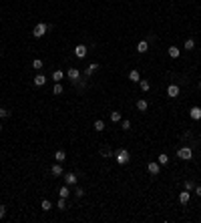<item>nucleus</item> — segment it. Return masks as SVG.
Instances as JSON below:
<instances>
[{
	"label": "nucleus",
	"mask_w": 201,
	"mask_h": 223,
	"mask_svg": "<svg viewBox=\"0 0 201 223\" xmlns=\"http://www.w3.org/2000/svg\"><path fill=\"white\" fill-rule=\"evenodd\" d=\"M115 159H117L119 165H127V163L131 161V153H129L127 149H119V151L115 153Z\"/></svg>",
	"instance_id": "f257e3e1"
},
{
	"label": "nucleus",
	"mask_w": 201,
	"mask_h": 223,
	"mask_svg": "<svg viewBox=\"0 0 201 223\" xmlns=\"http://www.w3.org/2000/svg\"><path fill=\"white\" fill-rule=\"evenodd\" d=\"M46 30H48V26H46V24H44V22H38V24L34 26V30H32L34 38H42V36L46 34Z\"/></svg>",
	"instance_id": "f03ea898"
},
{
	"label": "nucleus",
	"mask_w": 201,
	"mask_h": 223,
	"mask_svg": "<svg viewBox=\"0 0 201 223\" xmlns=\"http://www.w3.org/2000/svg\"><path fill=\"white\" fill-rule=\"evenodd\" d=\"M177 157H179V159H183V161H189V159L193 157V151H191L189 147H181L179 151H177Z\"/></svg>",
	"instance_id": "7ed1b4c3"
},
{
	"label": "nucleus",
	"mask_w": 201,
	"mask_h": 223,
	"mask_svg": "<svg viewBox=\"0 0 201 223\" xmlns=\"http://www.w3.org/2000/svg\"><path fill=\"white\" fill-rule=\"evenodd\" d=\"M74 56H79V58H85V56H87V46H85V44H79V46H74Z\"/></svg>",
	"instance_id": "20e7f679"
},
{
	"label": "nucleus",
	"mask_w": 201,
	"mask_h": 223,
	"mask_svg": "<svg viewBox=\"0 0 201 223\" xmlns=\"http://www.w3.org/2000/svg\"><path fill=\"white\" fill-rule=\"evenodd\" d=\"M179 87H177V85H169V88H167V95L171 97V99H175V97H179Z\"/></svg>",
	"instance_id": "39448f33"
},
{
	"label": "nucleus",
	"mask_w": 201,
	"mask_h": 223,
	"mask_svg": "<svg viewBox=\"0 0 201 223\" xmlns=\"http://www.w3.org/2000/svg\"><path fill=\"white\" fill-rule=\"evenodd\" d=\"M147 171L151 173V175H159V163H155V161H151L147 165Z\"/></svg>",
	"instance_id": "423d86ee"
},
{
	"label": "nucleus",
	"mask_w": 201,
	"mask_h": 223,
	"mask_svg": "<svg viewBox=\"0 0 201 223\" xmlns=\"http://www.w3.org/2000/svg\"><path fill=\"white\" fill-rule=\"evenodd\" d=\"M67 76L70 79V81H79V76H80V73H79V68H68V73H67Z\"/></svg>",
	"instance_id": "0eeeda50"
},
{
	"label": "nucleus",
	"mask_w": 201,
	"mask_h": 223,
	"mask_svg": "<svg viewBox=\"0 0 201 223\" xmlns=\"http://www.w3.org/2000/svg\"><path fill=\"white\" fill-rule=\"evenodd\" d=\"M189 115H191V119H195V121H199V119H201V109H199V107H191V111H189Z\"/></svg>",
	"instance_id": "6e6552de"
},
{
	"label": "nucleus",
	"mask_w": 201,
	"mask_h": 223,
	"mask_svg": "<svg viewBox=\"0 0 201 223\" xmlns=\"http://www.w3.org/2000/svg\"><path fill=\"white\" fill-rule=\"evenodd\" d=\"M189 197H191V195H189V191H187V189H185V191H181V193H179V203H181V205L189 203Z\"/></svg>",
	"instance_id": "1a4fd4ad"
},
{
	"label": "nucleus",
	"mask_w": 201,
	"mask_h": 223,
	"mask_svg": "<svg viewBox=\"0 0 201 223\" xmlns=\"http://www.w3.org/2000/svg\"><path fill=\"white\" fill-rule=\"evenodd\" d=\"M76 181H79V179H76L74 173H67V175H64V183H67V185H74Z\"/></svg>",
	"instance_id": "9d476101"
},
{
	"label": "nucleus",
	"mask_w": 201,
	"mask_h": 223,
	"mask_svg": "<svg viewBox=\"0 0 201 223\" xmlns=\"http://www.w3.org/2000/svg\"><path fill=\"white\" fill-rule=\"evenodd\" d=\"M147 50H149V42L147 40H141L139 44H137V52L143 54V52H147Z\"/></svg>",
	"instance_id": "9b49d317"
},
{
	"label": "nucleus",
	"mask_w": 201,
	"mask_h": 223,
	"mask_svg": "<svg viewBox=\"0 0 201 223\" xmlns=\"http://www.w3.org/2000/svg\"><path fill=\"white\" fill-rule=\"evenodd\" d=\"M44 82H46V76H44V74H36V76H34V87H42Z\"/></svg>",
	"instance_id": "f8f14e48"
},
{
	"label": "nucleus",
	"mask_w": 201,
	"mask_h": 223,
	"mask_svg": "<svg viewBox=\"0 0 201 223\" xmlns=\"http://www.w3.org/2000/svg\"><path fill=\"white\" fill-rule=\"evenodd\" d=\"M50 173H52L54 177L62 175V167H60V163H56V165H52V167H50Z\"/></svg>",
	"instance_id": "ddd939ff"
},
{
	"label": "nucleus",
	"mask_w": 201,
	"mask_h": 223,
	"mask_svg": "<svg viewBox=\"0 0 201 223\" xmlns=\"http://www.w3.org/2000/svg\"><path fill=\"white\" fill-rule=\"evenodd\" d=\"M137 109H139L141 113H145V111H147V109H149V103H147V101H143V99H141V101H137Z\"/></svg>",
	"instance_id": "4468645a"
},
{
	"label": "nucleus",
	"mask_w": 201,
	"mask_h": 223,
	"mask_svg": "<svg viewBox=\"0 0 201 223\" xmlns=\"http://www.w3.org/2000/svg\"><path fill=\"white\" fill-rule=\"evenodd\" d=\"M129 79H131L133 82H139V81H141V76H139V70H135V68H133V70L129 73Z\"/></svg>",
	"instance_id": "2eb2a0df"
},
{
	"label": "nucleus",
	"mask_w": 201,
	"mask_h": 223,
	"mask_svg": "<svg viewBox=\"0 0 201 223\" xmlns=\"http://www.w3.org/2000/svg\"><path fill=\"white\" fill-rule=\"evenodd\" d=\"M179 54H181V50L177 46H169V56H171V58H177Z\"/></svg>",
	"instance_id": "dca6fc26"
},
{
	"label": "nucleus",
	"mask_w": 201,
	"mask_h": 223,
	"mask_svg": "<svg viewBox=\"0 0 201 223\" xmlns=\"http://www.w3.org/2000/svg\"><path fill=\"white\" fill-rule=\"evenodd\" d=\"M68 193H70V191H68V185H64V187H60V189H58V197H64V199H67Z\"/></svg>",
	"instance_id": "f3484780"
},
{
	"label": "nucleus",
	"mask_w": 201,
	"mask_h": 223,
	"mask_svg": "<svg viewBox=\"0 0 201 223\" xmlns=\"http://www.w3.org/2000/svg\"><path fill=\"white\" fill-rule=\"evenodd\" d=\"M54 159H56L58 163H62L64 159H67V153H64V151H56V155H54Z\"/></svg>",
	"instance_id": "a211bd4d"
},
{
	"label": "nucleus",
	"mask_w": 201,
	"mask_h": 223,
	"mask_svg": "<svg viewBox=\"0 0 201 223\" xmlns=\"http://www.w3.org/2000/svg\"><path fill=\"white\" fill-rule=\"evenodd\" d=\"M40 207H42V211H50L52 209V203L48 201V199H44V201L40 203Z\"/></svg>",
	"instance_id": "6ab92c4d"
},
{
	"label": "nucleus",
	"mask_w": 201,
	"mask_h": 223,
	"mask_svg": "<svg viewBox=\"0 0 201 223\" xmlns=\"http://www.w3.org/2000/svg\"><path fill=\"white\" fill-rule=\"evenodd\" d=\"M139 85H141V91H143V93H149V88H151L149 81H139Z\"/></svg>",
	"instance_id": "aec40b11"
},
{
	"label": "nucleus",
	"mask_w": 201,
	"mask_h": 223,
	"mask_svg": "<svg viewBox=\"0 0 201 223\" xmlns=\"http://www.w3.org/2000/svg\"><path fill=\"white\" fill-rule=\"evenodd\" d=\"M157 163H159V165H167V163H169V157L165 155V153H161L159 159H157Z\"/></svg>",
	"instance_id": "412c9836"
},
{
	"label": "nucleus",
	"mask_w": 201,
	"mask_h": 223,
	"mask_svg": "<svg viewBox=\"0 0 201 223\" xmlns=\"http://www.w3.org/2000/svg\"><path fill=\"white\" fill-rule=\"evenodd\" d=\"M52 79H54V81H62V79H64V73H62V70H54Z\"/></svg>",
	"instance_id": "4be33fe9"
},
{
	"label": "nucleus",
	"mask_w": 201,
	"mask_h": 223,
	"mask_svg": "<svg viewBox=\"0 0 201 223\" xmlns=\"http://www.w3.org/2000/svg\"><path fill=\"white\" fill-rule=\"evenodd\" d=\"M193 48H195V40H193V38L185 40V50H193Z\"/></svg>",
	"instance_id": "5701e85b"
},
{
	"label": "nucleus",
	"mask_w": 201,
	"mask_h": 223,
	"mask_svg": "<svg viewBox=\"0 0 201 223\" xmlns=\"http://www.w3.org/2000/svg\"><path fill=\"white\" fill-rule=\"evenodd\" d=\"M94 131H99V133H100V131H105V123H103V121H94Z\"/></svg>",
	"instance_id": "b1692460"
},
{
	"label": "nucleus",
	"mask_w": 201,
	"mask_h": 223,
	"mask_svg": "<svg viewBox=\"0 0 201 223\" xmlns=\"http://www.w3.org/2000/svg\"><path fill=\"white\" fill-rule=\"evenodd\" d=\"M56 207H58V209H67V199H64V197H60L58 203H56Z\"/></svg>",
	"instance_id": "393cba45"
},
{
	"label": "nucleus",
	"mask_w": 201,
	"mask_h": 223,
	"mask_svg": "<svg viewBox=\"0 0 201 223\" xmlns=\"http://www.w3.org/2000/svg\"><path fill=\"white\" fill-rule=\"evenodd\" d=\"M111 121H113V123H119V121H121V113H119V111L111 113Z\"/></svg>",
	"instance_id": "a878e982"
},
{
	"label": "nucleus",
	"mask_w": 201,
	"mask_h": 223,
	"mask_svg": "<svg viewBox=\"0 0 201 223\" xmlns=\"http://www.w3.org/2000/svg\"><path fill=\"white\" fill-rule=\"evenodd\" d=\"M32 67L36 68V70H40V68L44 67V64H42V61H40V58H34V61H32Z\"/></svg>",
	"instance_id": "bb28decb"
},
{
	"label": "nucleus",
	"mask_w": 201,
	"mask_h": 223,
	"mask_svg": "<svg viewBox=\"0 0 201 223\" xmlns=\"http://www.w3.org/2000/svg\"><path fill=\"white\" fill-rule=\"evenodd\" d=\"M52 93H54V95H62V85H58V82H56V85H54V88H52Z\"/></svg>",
	"instance_id": "cd10ccee"
},
{
	"label": "nucleus",
	"mask_w": 201,
	"mask_h": 223,
	"mask_svg": "<svg viewBox=\"0 0 201 223\" xmlns=\"http://www.w3.org/2000/svg\"><path fill=\"white\" fill-rule=\"evenodd\" d=\"M97 68H99V64H97V62H93V64H88V68H87V74L94 73V70H97Z\"/></svg>",
	"instance_id": "c85d7f7f"
},
{
	"label": "nucleus",
	"mask_w": 201,
	"mask_h": 223,
	"mask_svg": "<svg viewBox=\"0 0 201 223\" xmlns=\"http://www.w3.org/2000/svg\"><path fill=\"white\" fill-rule=\"evenodd\" d=\"M185 189H187V191L195 189V183H193V181H185Z\"/></svg>",
	"instance_id": "c756f323"
},
{
	"label": "nucleus",
	"mask_w": 201,
	"mask_h": 223,
	"mask_svg": "<svg viewBox=\"0 0 201 223\" xmlns=\"http://www.w3.org/2000/svg\"><path fill=\"white\" fill-rule=\"evenodd\" d=\"M6 117H10V113H8L6 109H0V119H6Z\"/></svg>",
	"instance_id": "7c9ffc66"
},
{
	"label": "nucleus",
	"mask_w": 201,
	"mask_h": 223,
	"mask_svg": "<svg viewBox=\"0 0 201 223\" xmlns=\"http://www.w3.org/2000/svg\"><path fill=\"white\" fill-rule=\"evenodd\" d=\"M121 127L125 129V131H129V129H131V121H123V123H121Z\"/></svg>",
	"instance_id": "2f4dec72"
},
{
	"label": "nucleus",
	"mask_w": 201,
	"mask_h": 223,
	"mask_svg": "<svg viewBox=\"0 0 201 223\" xmlns=\"http://www.w3.org/2000/svg\"><path fill=\"white\" fill-rule=\"evenodd\" d=\"M4 215H6V207L0 205V219H4Z\"/></svg>",
	"instance_id": "473e14b6"
},
{
	"label": "nucleus",
	"mask_w": 201,
	"mask_h": 223,
	"mask_svg": "<svg viewBox=\"0 0 201 223\" xmlns=\"http://www.w3.org/2000/svg\"><path fill=\"white\" fill-rule=\"evenodd\" d=\"M74 195H76V197H82V195H85V189H80V187H79V189L74 191Z\"/></svg>",
	"instance_id": "72a5a7b5"
},
{
	"label": "nucleus",
	"mask_w": 201,
	"mask_h": 223,
	"mask_svg": "<svg viewBox=\"0 0 201 223\" xmlns=\"http://www.w3.org/2000/svg\"><path fill=\"white\" fill-rule=\"evenodd\" d=\"M195 193H197V197H201V187H195Z\"/></svg>",
	"instance_id": "f704fd0d"
},
{
	"label": "nucleus",
	"mask_w": 201,
	"mask_h": 223,
	"mask_svg": "<svg viewBox=\"0 0 201 223\" xmlns=\"http://www.w3.org/2000/svg\"><path fill=\"white\" fill-rule=\"evenodd\" d=\"M0 131H2V123H0Z\"/></svg>",
	"instance_id": "c9c22d12"
},
{
	"label": "nucleus",
	"mask_w": 201,
	"mask_h": 223,
	"mask_svg": "<svg viewBox=\"0 0 201 223\" xmlns=\"http://www.w3.org/2000/svg\"><path fill=\"white\" fill-rule=\"evenodd\" d=\"M199 88H201V81H199Z\"/></svg>",
	"instance_id": "e433bc0d"
}]
</instances>
